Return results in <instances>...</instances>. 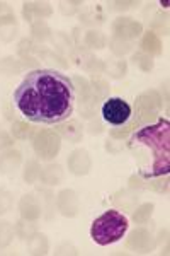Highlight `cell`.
Segmentation results:
<instances>
[{
    "label": "cell",
    "instance_id": "obj_1",
    "mask_svg": "<svg viewBox=\"0 0 170 256\" xmlns=\"http://www.w3.org/2000/svg\"><path fill=\"white\" fill-rule=\"evenodd\" d=\"M12 101L24 120L41 125H56L72 116L75 88L66 74L53 68L29 72L14 89Z\"/></svg>",
    "mask_w": 170,
    "mask_h": 256
},
{
    "label": "cell",
    "instance_id": "obj_3",
    "mask_svg": "<svg viewBox=\"0 0 170 256\" xmlns=\"http://www.w3.org/2000/svg\"><path fill=\"white\" fill-rule=\"evenodd\" d=\"M130 229V220L119 210H106L94 218L90 226V238L99 246H111L119 242Z\"/></svg>",
    "mask_w": 170,
    "mask_h": 256
},
{
    "label": "cell",
    "instance_id": "obj_4",
    "mask_svg": "<svg viewBox=\"0 0 170 256\" xmlns=\"http://www.w3.org/2000/svg\"><path fill=\"white\" fill-rule=\"evenodd\" d=\"M102 118L107 125L111 126H123L133 116V110L130 106V102L124 101L123 98H109L104 101L102 104Z\"/></svg>",
    "mask_w": 170,
    "mask_h": 256
},
{
    "label": "cell",
    "instance_id": "obj_2",
    "mask_svg": "<svg viewBox=\"0 0 170 256\" xmlns=\"http://www.w3.org/2000/svg\"><path fill=\"white\" fill-rule=\"evenodd\" d=\"M170 126L167 120H160L159 123L150 126H143L133 135L130 147H142L150 152V158L145 162L142 174L147 178H155L169 172L170 166Z\"/></svg>",
    "mask_w": 170,
    "mask_h": 256
}]
</instances>
